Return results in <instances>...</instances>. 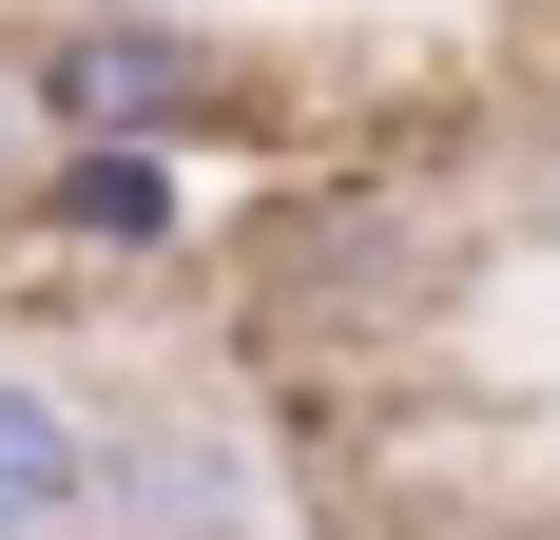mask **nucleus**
I'll use <instances>...</instances> for the list:
<instances>
[{"label": "nucleus", "instance_id": "20e7f679", "mask_svg": "<svg viewBox=\"0 0 560 540\" xmlns=\"http://www.w3.org/2000/svg\"><path fill=\"white\" fill-rule=\"evenodd\" d=\"M97 521L116 540H252V463L213 425H97Z\"/></svg>", "mask_w": 560, "mask_h": 540}, {"label": "nucleus", "instance_id": "f257e3e1", "mask_svg": "<svg viewBox=\"0 0 560 540\" xmlns=\"http://www.w3.org/2000/svg\"><path fill=\"white\" fill-rule=\"evenodd\" d=\"M0 78H20L39 136H174V155H213L232 116H252V58L194 0H58V20H20Z\"/></svg>", "mask_w": 560, "mask_h": 540}, {"label": "nucleus", "instance_id": "7ed1b4c3", "mask_svg": "<svg viewBox=\"0 0 560 540\" xmlns=\"http://www.w3.org/2000/svg\"><path fill=\"white\" fill-rule=\"evenodd\" d=\"M194 193H213V174L174 155V136H39V174H20L0 232H39V251H78V270H174L194 251Z\"/></svg>", "mask_w": 560, "mask_h": 540}, {"label": "nucleus", "instance_id": "0eeeda50", "mask_svg": "<svg viewBox=\"0 0 560 540\" xmlns=\"http://www.w3.org/2000/svg\"><path fill=\"white\" fill-rule=\"evenodd\" d=\"M541 174H560V78H541Z\"/></svg>", "mask_w": 560, "mask_h": 540}, {"label": "nucleus", "instance_id": "f03ea898", "mask_svg": "<svg viewBox=\"0 0 560 540\" xmlns=\"http://www.w3.org/2000/svg\"><path fill=\"white\" fill-rule=\"evenodd\" d=\"M232 270H252V328L310 309V348H387V328L445 290V232L406 213L387 174H329V193H271Z\"/></svg>", "mask_w": 560, "mask_h": 540}, {"label": "nucleus", "instance_id": "39448f33", "mask_svg": "<svg viewBox=\"0 0 560 540\" xmlns=\"http://www.w3.org/2000/svg\"><path fill=\"white\" fill-rule=\"evenodd\" d=\"M97 521V406L58 367H0V540H78Z\"/></svg>", "mask_w": 560, "mask_h": 540}, {"label": "nucleus", "instance_id": "423d86ee", "mask_svg": "<svg viewBox=\"0 0 560 540\" xmlns=\"http://www.w3.org/2000/svg\"><path fill=\"white\" fill-rule=\"evenodd\" d=\"M20 174H39V116H20V78H0V213H20Z\"/></svg>", "mask_w": 560, "mask_h": 540}]
</instances>
